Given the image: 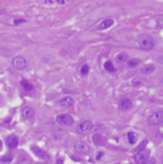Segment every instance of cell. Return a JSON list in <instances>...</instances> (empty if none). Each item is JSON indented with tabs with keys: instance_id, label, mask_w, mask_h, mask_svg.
Wrapping results in <instances>:
<instances>
[{
	"instance_id": "17",
	"label": "cell",
	"mask_w": 163,
	"mask_h": 164,
	"mask_svg": "<svg viewBox=\"0 0 163 164\" xmlns=\"http://www.w3.org/2000/svg\"><path fill=\"white\" fill-rule=\"evenodd\" d=\"M20 83H21V85L25 91H31L33 90V89H34V85H33L30 82L27 81L26 79H22Z\"/></svg>"
},
{
	"instance_id": "1",
	"label": "cell",
	"mask_w": 163,
	"mask_h": 164,
	"mask_svg": "<svg viewBox=\"0 0 163 164\" xmlns=\"http://www.w3.org/2000/svg\"><path fill=\"white\" fill-rule=\"evenodd\" d=\"M136 42L139 47L143 50H149L155 45L153 38L147 34H140L137 38Z\"/></svg>"
},
{
	"instance_id": "30",
	"label": "cell",
	"mask_w": 163,
	"mask_h": 164,
	"mask_svg": "<svg viewBox=\"0 0 163 164\" xmlns=\"http://www.w3.org/2000/svg\"><path fill=\"white\" fill-rule=\"evenodd\" d=\"M45 3H48V4H50V3H54L55 1H44Z\"/></svg>"
},
{
	"instance_id": "12",
	"label": "cell",
	"mask_w": 163,
	"mask_h": 164,
	"mask_svg": "<svg viewBox=\"0 0 163 164\" xmlns=\"http://www.w3.org/2000/svg\"><path fill=\"white\" fill-rule=\"evenodd\" d=\"M7 145L10 148H15L18 147V145H19V140H18L16 136L11 135L7 138Z\"/></svg>"
},
{
	"instance_id": "2",
	"label": "cell",
	"mask_w": 163,
	"mask_h": 164,
	"mask_svg": "<svg viewBox=\"0 0 163 164\" xmlns=\"http://www.w3.org/2000/svg\"><path fill=\"white\" fill-rule=\"evenodd\" d=\"M147 123L151 125H159L163 122V111H157L153 113L148 118Z\"/></svg>"
},
{
	"instance_id": "6",
	"label": "cell",
	"mask_w": 163,
	"mask_h": 164,
	"mask_svg": "<svg viewBox=\"0 0 163 164\" xmlns=\"http://www.w3.org/2000/svg\"><path fill=\"white\" fill-rule=\"evenodd\" d=\"M149 151L147 150H143L138 152L134 155V159L137 164H144L146 162L147 158L149 157Z\"/></svg>"
},
{
	"instance_id": "10",
	"label": "cell",
	"mask_w": 163,
	"mask_h": 164,
	"mask_svg": "<svg viewBox=\"0 0 163 164\" xmlns=\"http://www.w3.org/2000/svg\"><path fill=\"white\" fill-rule=\"evenodd\" d=\"M31 150L32 151V152L34 153L37 157L39 158L40 159H42V160H47L50 158L49 156L48 155L47 153L44 152L43 150H42L41 149H40L39 148L33 147L31 148Z\"/></svg>"
},
{
	"instance_id": "16",
	"label": "cell",
	"mask_w": 163,
	"mask_h": 164,
	"mask_svg": "<svg viewBox=\"0 0 163 164\" xmlns=\"http://www.w3.org/2000/svg\"><path fill=\"white\" fill-rule=\"evenodd\" d=\"M128 58V55L126 52H121L116 56V60L119 63L126 62Z\"/></svg>"
},
{
	"instance_id": "19",
	"label": "cell",
	"mask_w": 163,
	"mask_h": 164,
	"mask_svg": "<svg viewBox=\"0 0 163 164\" xmlns=\"http://www.w3.org/2000/svg\"><path fill=\"white\" fill-rule=\"evenodd\" d=\"M141 63V60L137 58H132V59L128 60L127 62V66L129 68H135L137 66H138Z\"/></svg>"
},
{
	"instance_id": "26",
	"label": "cell",
	"mask_w": 163,
	"mask_h": 164,
	"mask_svg": "<svg viewBox=\"0 0 163 164\" xmlns=\"http://www.w3.org/2000/svg\"><path fill=\"white\" fill-rule=\"evenodd\" d=\"M104 153L102 152H98L97 154V156H96V160H99L102 158V156H103Z\"/></svg>"
},
{
	"instance_id": "28",
	"label": "cell",
	"mask_w": 163,
	"mask_h": 164,
	"mask_svg": "<svg viewBox=\"0 0 163 164\" xmlns=\"http://www.w3.org/2000/svg\"><path fill=\"white\" fill-rule=\"evenodd\" d=\"M56 2H57V3H59L60 5H64L66 3L65 1H61V0H60V1H56Z\"/></svg>"
},
{
	"instance_id": "14",
	"label": "cell",
	"mask_w": 163,
	"mask_h": 164,
	"mask_svg": "<svg viewBox=\"0 0 163 164\" xmlns=\"http://www.w3.org/2000/svg\"><path fill=\"white\" fill-rule=\"evenodd\" d=\"M58 102L60 106H70L73 104V103H74V101H73V99L72 98V97L67 96L60 99Z\"/></svg>"
},
{
	"instance_id": "3",
	"label": "cell",
	"mask_w": 163,
	"mask_h": 164,
	"mask_svg": "<svg viewBox=\"0 0 163 164\" xmlns=\"http://www.w3.org/2000/svg\"><path fill=\"white\" fill-rule=\"evenodd\" d=\"M56 121L60 125H70L74 122V120L70 114H62L58 115L56 118Z\"/></svg>"
},
{
	"instance_id": "5",
	"label": "cell",
	"mask_w": 163,
	"mask_h": 164,
	"mask_svg": "<svg viewBox=\"0 0 163 164\" xmlns=\"http://www.w3.org/2000/svg\"><path fill=\"white\" fill-rule=\"evenodd\" d=\"M93 127V122L90 121V120H86V121H84L79 124L76 127L75 131L77 134L81 135L91 130Z\"/></svg>"
},
{
	"instance_id": "25",
	"label": "cell",
	"mask_w": 163,
	"mask_h": 164,
	"mask_svg": "<svg viewBox=\"0 0 163 164\" xmlns=\"http://www.w3.org/2000/svg\"><path fill=\"white\" fill-rule=\"evenodd\" d=\"M26 20H24V19H15L14 20V24L18 26L20 24H22V23H24V22H26Z\"/></svg>"
},
{
	"instance_id": "7",
	"label": "cell",
	"mask_w": 163,
	"mask_h": 164,
	"mask_svg": "<svg viewBox=\"0 0 163 164\" xmlns=\"http://www.w3.org/2000/svg\"><path fill=\"white\" fill-rule=\"evenodd\" d=\"M73 148H74V150L75 152L81 154L87 153L90 150L89 146L86 143L83 141H81V140L76 141L74 143V145H73Z\"/></svg>"
},
{
	"instance_id": "21",
	"label": "cell",
	"mask_w": 163,
	"mask_h": 164,
	"mask_svg": "<svg viewBox=\"0 0 163 164\" xmlns=\"http://www.w3.org/2000/svg\"><path fill=\"white\" fill-rule=\"evenodd\" d=\"M105 130V127L103 125H96V126H93L90 131L96 133H100Z\"/></svg>"
},
{
	"instance_id": "23",
	"label": "cell",
	"mask_w": 163,
	"mask_h": 164,
	"mask_svg": "<svg viewBox=\"0 0 163 164\" xmlns=\"http://www.w3.org/2000/svg\"><path fill=\"white\" fill-rule=\"evenodd\" d=\"M12 159H13V156L11 154H7L1 158V161L3 162H10L12 160Z\"/></svg>"
},
{
	"instance_id": "11",
	"label": "cell",
	"mask_w": 163,
	"mask_h": 164,
	"mask_svg": "<svg viewBox=\"0 0 163 164\" xmlns=\"http://www.w3.org/2000/svg\"><path fill=\"white\" fill-rule=\"evenodd\" d=\"M35 111L33 108L30 106H25L22 110V115L25 119H30L34 116Z\"/></svg>"
},
{
	"instance_id": "13",
	"label": "cell",
	"mask_w": 163,
	"mask_h": 164,
	"mask_svg": "<svg viewBox=\"0 0 163 164\" xmlns=\"http://www.w3.org/2000/svg\"><path fill=\"white\" fill-rule=\"evenodd\" d=\"M114 21L112 19H106L103 20L100 24L98 25V30H105L108 29L109 28H110L111 26L113 25Z\"/></svg>"
},
{
	"instance_id": "9",
	"label": "cell",
	"mask_w": 163,
	"mask_h": 164,
	"mask_svg": "<svg viewBox=\"0 0 163 164\" xmlns=\"http://www.w3.org/2000/svg\"><path fill=\"white\" fill-rule=\"evenodd\" d=\"M92 139L93 142L98 146H104L107 142L106 138L102 135L100 133H96L93 136Z\"/></svg>"
},
{
	"instance_id": "27",
	"label": "cell",
	"mask_w": 163,
	"mask_h": 164,
	"mask_svg": "<svg viewBox=\"0 0 163 164\" xmlns=\"http://www.w3.org/2000/svg\"><path fill=\"white\" fill-rule=\"evenodd\" d=\"M62 163H63L62 159H58L57 161V164H62Z\"/></svg>"
},
{
	"instance_id": "24",
	"label": "cell",
	"mask_w": 163,
	"mask_h": 164,
	"mask_svg": "<svg viewBox=\"0 0 163 164\" xmlns=\"http://www.w3.org/2000/svg\"><path fill=\"white\" fill-rule=\"evenodd\" d=\"M147 144V141L146 140H144V141H142L140 143V144L139 145L138 147H137V151H138V152H140V151L144 150L145 148H146V147Z\"/></svg>"
},
{
	"instance_id": "8",
	"label": "cell",
	"mask_w": 163,
	"mask_h": 164,
	"mask_svg": "<svg viewBox=\"0 0 163 164\" xmlns=\"http://www.w3.org/2000/svg\"><path fill=\"white\" fill-rule=\"evenodd\" d=\"M118 106L122 111H128L132 107V102L128 99H123L119 102Z\"/></svg>"
},
{
	"instance_id": "20",
	"label": "cell",
	"mask_w": 163,
	"mask_h": 164,
	"mask_svg": "<svg viewBox=\"0 0 163 164\" xmlns=\"http://www.w3.org/2000/svg\"><path fill=\"white\" fill-rule=\"evenodd\" d=\"M127 139H128V141L131 145H134L137 141L134 133L132 131L128 133V134H127Z\"/></svg>"
},
{
	"instance_id": "4",
	"label": "cell",
	"mask_w": 163,
	"mask_h": 164,
	"mask_svg": "<svg viewBox=\"0 0 163 164\" xmlns=\"http://www.w3.org/2000/svg\"><path fill=\"white\" fill-rule=\"evenodd\" d=\"M27 63L25 58L21 57V56H18L15 57L12 61V66L14 69L18 71H21L26 67Z\"/></svg>"
},
{
	"instance_id": "15",
	"label": "cell",
	"mask_w": 163,
	"mask_h": 164,
	"mask_svg": "<svg viewBox=\"0 0 163 164\" xmlns=\"http://www.w3.org/2000/svg\"><path fill=\"white\" fill-rule=\"evenodd\" d=\"M155 70V66L152 64H149L144 66L141 69V73L145 74V75H148L153 73Z\"/></svg>"
},
{
	"instance_id": "31",
	"label": "cell",
	"mask_w": 163,
	"mask_h": 164,
	"mask_svg": "<svg viewBox=\"0 0 163 164\" xmlns=\"http://www.w3.org/2000/svg\"><path fill=\"white\" fill-rule=\"evenodd\" d=\"M1 148H2V141L0 140V150H1Z\"/></svg>"
},
{
	"instance_id": "18",
	"label": "cell",
	"mask_w": 163,
	"mask_h": 164,
	"mask_svg": "<svg viewBox=\"0 0 163 164\" xmlns=\"http://www.w3.org/2000/svg\"><path fill=\"white\" fill-rule=\"evenodd\" d=\"M104 68L105 70L110 73H113L116 71V69L115 68L113 64L110 60H107L104 64Z\"/></svg>"
},
{
	"instance_id": "29",
	"label": "cell",
	"mask_w": 163,
	"mask_h": 164,
	"mask_svg": "<svg viewBox=\"0 0 163 164\" xmlns=\"http://www.w3.org/2000/svg\"><path fill=\"white\" fill-rule=\"evenodd\" d=\"M144 164H155V163H154V161H153L151 160H149V161H147Z\"/></svg>"
},
{
	"instance_id": "22",
	"label": "cell",
	"mask_w": 163,
	"mask_h": 164,
	"mask_svg": "<svg viewBox=\"0 0 163 164\" xmlns=\"http://www.w3.org/2000/svg\"><path fill=\"white\" fill-rule=\"evenodd\" d=\"M89 72V67L87 65L84 64V65L81 66L80 70V74L82 76H86Z\"/></svg>"
},
{
	"instance_id": "32",
	"label": "cell",
	"mask_w": 163,
	"mask_h": 164,
	"mask_svg": "<svg viewBox=\"0 0 163 164\" xmlns=\"http://www.w3.org/2000/svg\"><path fill=\"white\" fill-rule=\"evenodd\" d=\"M162 162H163V159H162Z\"/></svg>"
}]
</instances>
